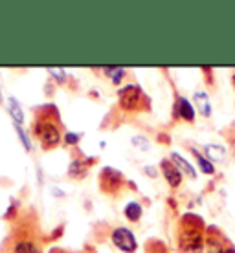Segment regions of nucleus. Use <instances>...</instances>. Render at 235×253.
I'll use <instances>...</instances> for the list:
<instances>
[{
    "instance_id": "5",
    "label": "nucleus",
    "mask_w": 235,
    "mask_h": 253,
    "mask_svg": "<svg viewBox=\"0 0 235 253\" xmlns=\"http://www.w3.org/2000/svg\"><path fill=\"white\" fill-rule=\"evenodd\" d=\"M162 171H164L165 180H167V184L171 185V187L180 185V182H182V172L178 171V167L173 164V162L164 160V162H162Z\"/></svg>"
},
{
    "instance_id": "23",
    "label": "nucleus",
    "mask_w": 235,
    "mask_h": 253,
    "mask_svg": "<svg viewBox=\"0 0 235 253\" xmlns=\"http://www.w3.org/2000/svg\"><path fill=\"white\" fill-rule=\"evenodd\" d=\"M0 101H2V95H0Z\"/></svg>"
},
{
    "instance_id": "19",
    "label": "nucleus",
    "mask_w": 235,
    "mask_h": 253,
    "mask_svg": "<svg viewBox=\"0 0 235 253\" xmlns=\"http://www.w3.org/2000/svg\"><path fill=\"white\" fill-rule=\"evenodd\" d=\"M48 72H50L51 76L55 77V79H57L59 83H63V81H64V72H63L61 68H50Z\"/></svg>"
},
{
    "instance_id": "22",
    "label": "nucleus",
    "mask_w": 235,
    "mask_h": 253,
    "mask_svg": "<svg viewBox=\"0 0 235 253\" xmlns=\"http://www.w3.org/2000/svg\"><path fill=\"white\" fill-rule=\"evenodd\" d=\"M234 84H235V76H234Z\"/></svg>"
},
{
    "instance_id": "8",
    "label": "nucleus",
    "mask_w": 235,
    "mask_h": 253,
    "mask_svg": "<svg viewBox=\"0 0 235 253\" xmlns=\"http://www.w3.org/2000/svg\"><path fill=\"white\" fill-rule=\"evenodd\" d=\"M171 160L175 162V165L178 167V171H184V174H188L189 178H195L197 174H195V169L191 167V164L188 162L186 158H182L178 152H173L171 154Z\"/></svg>"
},
{
    "instance_id": "17",
    "label": "nucleus",
    "mask_w": 235,
    "mask_h": 253,
    "mask_svg": "<svg viewBox=\"0 0 235 253\" xmlns=\"http://www.w3.org/2000/svg\"><path fill=\"white\" fill-rule=\"evenodd\" d=\"M81 164H83V162H72V165H70V174H72V176L85 172V167H83Z\"/></svg>"
},
{
    "instance_id": "7",
    "label": "nucleus",
    "mask_w": 235,
    "mask_h": 253,
    "mask_svg": "<svg viewBox=\"0 0 235 253\" xmlns=\"http://www.w3.org/2000/svg\"><path fill=\"white\" fill-rule=\"evenodd\" d=\"M204 151L208 154L210 162H223L226 158V149L223 145H217V143H208L204 147Z\"/></svg>"
},
{
    "instance_id": "15",
    "label": "nucleus",
    "mask_w": 235,
    "mask_h": 253,
    "mask_svg": "<svg viewBox=\"0 0 235 253\" xmlns=\"http://www.w3.org/2000/svg\"><path fill=\"white\" fill-rule=\"evenodd\" d=\"M105 72L112 77V83H120L121 77L125 76V70H123V68H107Z\"/></svg>"
},
{
    "instance_id": "21",
    "label": "nucleus",
    "mask_w": 235,
    "mask_h": 253,
    "mask_svg": "<svg viewBox=\"0 0 235 253\" xmlns=\"http://www.w3.org/2000/svg\"><path fill=\"white\" fill-rule=\"evenodd\" d=\"M147 172H149L151 176H156V169H153V167H147Z\"/></svg>"
},
{
    "instance_id": "18",
    "label": "nucleus",
    "mask_w": 235,
    "mask_h": 253,
    "mask_svg": "<svg viewBox=\"0 0 235 253\" xmlns=\"http://www.w3.org/2000/svg\"><path fill=\"white\" fill-rule=\"evenodd\" d=\"M133 143H134V145L141 147L143 151H147V149H149V141H147V139L143 138V136H134V138H133Z\"/></svg>"
},
{
    "instance_id": "2",
    "label": "nucleus",
    "mask_w": 235,
    "mask_h": 253,
    "mask_svg": "<svg viewBox=\"0 0 235 253\" xmlns=\"http://www.w3.org/2000/svg\"><path fill=\"white\" fill-rule=\"evenodd\" d=\"M35 132L39 134V139L45 149H53L61 139V132H59V126L51 121H45V123H35Z\"/></svg>"
},
{
    "instance_id": "13",
    "label": "nucleus",
    "mask_w": 235,
    "mask_h": 253,
    "mask_svg": "<svg viewBox=\"0 0 235 253\" xmlns=\"http://www.w3.org/2000/svg\"><path fill=\"white\" fill-rule=\"evenodd\" d=\"M195 152V156H197V162H198V167H200V171L206 172V174H211V172H215V167H213V164H210V160H206L204 156H200L197 151Z\"/></svg>"
},
{
    "instance_id": "3",
    "label": "nucleus",
    "mask_w": 235,
    "mask_h": 253,
    "mask_svg": "<svg viewBox=\"0 0 235 253\" xmlns=\"http://www.w3.org/2000/svg\"><path fill=\"white\" fill-rule=\"evenodd\" d=\"M112 242H114L116 248H120L121 252L125 253H133L136 252V239H134V235L131 229L127 228H116L114 231H112Z\"/></svg>"
},
{
    "instance_id": "16",
    "label": "nucleus",
    "mask_w": 235,
    "mask_h": 253,
    "mask_svg": "<svg viewBox=\"0 0 235 253\" xmlns=\"http://www.w3.org/2000/svg\"><path fill=\"white\" fill-rule=\"evenodd\" d=\"M81 139V134H77V132H68L66 136H64V143L66 145H74V143H77Z\"/></svg>"
},
{
    "instance_id": "6",
    "label": "nucleus",
    "mask_w": 235,
    "mask_h": 253,
    "mask_svg": "<svg viewBox=\"0 0 235 253\" xmlns=\"http://www.w3.org/2000/svg\"><path fill=\"white\" fill-rule=\"evenodd\" d=\"M7 253H41V248L35 241H30V239H17L9 246V252Z\"/></svg>"
},
{
    "instance_id": "14",
    "label": "nucleus",
    "mask_w": 235,
    "mask_h": 253,
    "mask_svg": "<svg viewBox=\"0 0 235 253\" xmlns=\"http://www.w3.org/2000/svg\"><path fill=\"white\" fill-rule=\"evenodd\" d=\"M15 130H17V134H19V139L22 141V145H24L26 151H32V141H30V138L26 136L24 130H22V126H20V125H15Z\"/></svg>"
},
{
    "instance_id": "9",
    "label": "nucleus",
    "mask_w": 235,
    "mask_h": 253,
    "mask_svg": "<svg viewBox=\"0 0 235 253\" xmlns=\"http://www.w3.org/2000/svg\"><path fill=\"white\" fill-rule=\"evenodd\" d=\"M195 103H197L198 107V112L204 116V118H208L211 114V105H210V97L206 92H197L195 94Z\"/></svg>"
},
{
    "instance_id": "11",
    "label": "nucleus",
    "mask_w": 235,
    "mask_h": 253,
    "mask_svg": "<svg viewBox=\"0 0 235 253\" xmlns=\"http://www.w3.org/2000/svg\"><path fill=\"white\" fill-rule=\"evenodd\" d=\"M7 107H9V114H11V118L15 120V125H20L22 121H24V112H22V107H20V103L15 99V97H9L7 99Z\"/></svg>"
},
{
    "instance_id": "20",
    "label": "nucleus",
    "mask_w": 235,
    "mask_h": 253,
    "mask_svg": "<svg viewBox=\"0 0 235 253\" xmlns=\"http://www.w3.org/2000/svg\"><path fill=\"white\" fill-rule=\"evenodd\" d=\"M223 253H235V248H234V246H226V248H223Z\"/></svg>"
},
{
    "instance_id": "4",
    "label": "nucleus",
    "mask_w": 235,
    "mask_h": 253,
    "mask_svg": "<svg viewBox=\"0 0 235 253\" xmlns=\"http://www.w3.org/2000/svg\"><path fill=\"white\" fill-rule=\"evenodd\" d=\"M120 105L123 108H136L138 107V103H140V95H141V90L140 86H136V84H127V86H123L120 90Z\"/></svg>"
},
{
    "instance_id": "10",
    "label": "nucleus",
    "mask_w": 235,
    "mask_h": 253,
    "mask_svg": "<svg viewBox=\"0 0 235 253\" xmlns=\"http://www.w3.org/2000/svg\"><path fill=\"white\" fill-rule=\"evenodd\" d=\"M178 112H180V118H184L186 121L195 120V110H193V105H191L186 97H180V99H178Z\"/></svg>"
},
{
    "instance_id": "1",
    "label": "nucleus",
    "mask_w": 235,
    "mask_h": 253,
    "mask_svg": "<svg viewBox=\"0 0 235 253\" xmlns=\"http://www.w3.org/2000/svg\"><path fill=\"white\" fill-rule=\"evenodd\" d=\"M184 233L180 237V248L186 250L189 253H200L202 250V233H200V226H202V220L197 218V222L189 226L188 222L184 220Z\"/></svg>"
},
{
    "instance_id": "12",
    "label": "nucleus",
    "mask_w": 235,
    "mask_h": 253,
    "mask_svg": "<svg viewBox=\"0 0 235 253\" xmlns=\"http://www.w3.org/2000/svg\"><path fill=\"white\" fill-rule=\"evenodd\" d=\"M125 216H127L131 222H136L140 220L141 216V206L138 202H129L125 206Z\"/></svg>"
}]
</instances>
